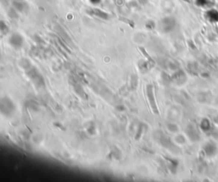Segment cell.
I'll use <instances>...</instances> for the list:
<instances>
[{"label": "cell", "mask_w": 218, "mask_h": 182, "mask_svg": "<svg viewBox=\"0 0 218 182\" xmlns=\"http://www.w3.org/2000/svg\"><path fill=\"white\" fill-rule=\"evenodd\" d=\"M199 128L200 129L204 132V133H208V132H210L213 128H212V123L209 120L208 118H203L200 122V124H199Z\"/></svg>", "instance_id": "obj_7"}, {"label": "cell", "mask_w": 218, "mask_h": 182, "mask_svg": "<svg viewBox=\"0 0 218 182\" xmlns=\"http://www.w3.org/2000/svg\"><path fill=\"white\" fill-rule=\"evenodd\" d=\"M159 141L161 143V145L163 146L164 147L167 148V149H174L175 148V145H174L172 141L167 137L165 134H164L163 133H160V136H159Z\"/></svg>", "instance_id": "obj_6"}, {"label": "cell", "mask_w": 218, "mask_h": 182, "mask_svg": "<svg viewBox=\"0 0 218 182\" xmlns=\"http://www.w3.org/2000/svg\"><path fill=\"white\" fill-rule=\"evenodd\" d=\"M187 80V75L182 70H176L171 76V81L176 84H183Z\"/></svg>", "instance_id": "obj_4"}, {"label": "cell", "mask_w": 218, "mask_h": 182, "mask_svg": "<svg viewBox=\"0 0 218 182\" xmlns=\"http://www.w3.org/2000/svg\"><path fill=\"white\" fill-rule=\"evenodd\" d=\"M186 134L193 142H198L200 140V134L193 124H188L186 128Z\"/></svg>", "instance_id": "obj_3"}, {"label": "cell", "mask_w": 218, "mask_h": 182, "mask_svg": "<svg viewBox=\"0 0 218 182\" xmlns=\"http://www.w3.org/2000/svg\"><path fill=\"white\" fill-rule=\"evenodd\" d=\"M147 96H148V100L149 105L151 106V108L153 110L154 114L159 115V108L155 100V96H154V86L152 84H148L147 86Z\"/></svg>", "instance_id": "obj_1"}, {"label": "cell", "mask_w": 218, "mask_h": 182, "mask_svg": "<svg viewBox=\"0 0 218 182\" xmlns=\"http://www.w3.org/2000/svg\"><path fill=\"white\" fill-rule=\"evenodd\" d=\"M201 76H202V78H204V79H208L209 77H210V74L207 73V72H204V73L201 74Z\"/></svg>", "instance_id": "obj_13"}, {"label": "cell", "mask_w": 218, "mask_h": 182, "mask_svg": "<svg viewBox=\"0 0 218 182\" xmlns=\"http://www.w3.org/2000/svg\"><path fill=\"white\" fill-rule=\"evenodd\" d=\"M175 25H176V23H175V20L173 18L167 17V18H164L162 20V28H163L164 32H165L172 31Z\"/></svg>", "instance_id": "obj_5"}, {"label": "cell", "mask_w": 218, "mask_h": 182, "mask_svg": "<svg viewBox=\"0 0 218 182\" xmlns=\"http://www.w3.org/2000/svg\"><path fill=\"white\" fill-rule=\"evenodd\" d=\"M166 128H167V129H168L170 132H171V133H177V132L179 131L178 126H177L176 123H167Z\"/></svg>", "instance_id": "obj_10"}, {"label": "cell", "mask_w": 218, "mask_h": 182, "mask_svg": "<svg viewBox=\"0 0 218 182\" xmlns=\"http://www.w3.org/2000/svg\"><path fill=\"white\" fill-rule=\"evenodd\" d=\"M204 153H205L206 157L208 158H212L214 157L218 152V147L216 146V144L213 141H208V142L205 143V145L203 147Z\"/></svg>", "instance_id": "obj_2"}, {"label": "cell", "mask_w": 218, "mask_h": 182, "mask_svg": "<svg viewBox=\"0 0 218 182\" xmlns=\"http://www.w3.org/2000/svg\"><path fill=\"white\" fill-rule=\"evenodd\" d=\"M166 164H167L169 169L170 170V172L173 174L176 172L177 168H178V161L176 159L167 158H166Z\"/></svg>", "instance_id": "obj_8"}, {"label": "cell", "mask_w": 218, "mask_h": 182, "mask_svg": "<svg viewBox=\"0 0 218 182\" xmlns=\"http://www.w3.org/2000/svg\"><path fill=\"white\" fill-rule=\"evenodd\" d=\"M188 68L190 71V72L193 75H197L198 74V66L194 62H190L188 65Z\"/></svg>", "instance_id": "obj_11"}, {"label": "cell", "mask_w": 218, "mask_h": 182, "mask_svg": "<svg viewBox=\"0 0 218 182\" xmlns=\"http://www.w3.org/2000/svg\"><path fill=\"white\" fill-rule=\"evenodd\" d=\"M213 123H216V124H218V115H216L215 117L213 118Z\"/></svg>", "instance_id": "obj_14"}, {"label": "cell", "mask_w": 218, "mask_h": 182, "mask_svg": "<svg viewBox=\"0 0 218 182\" xmlns=\"http://www.w3.org/2000/svg\"><path fill=\"white\" fill-rule=\"evenodd\" d=\"M210 135L212 136V137L215 139V140H218V130L216 129V130H211L210 131Z\"/></svg>", "instance_id": "obj_12"}, {"label": "cell", "mask_w": 218, "mask_h": 182, "mask_svg": "<svg viewBox=\"0 0 218 182\" xmlns=\"http://www.w3.org/2000/svg\"><path fill=\"white\" fill-rule=\"evenodd\" d=\"M174 140H175V142L176 145H179V146H182L184 145L185 143H186V138L184 135L182 134H178V135H176L175 139H174Z\"/></svg>", "instance_id": "obj_9"}]
</instances>
